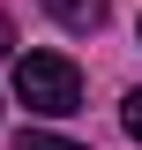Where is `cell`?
I'll return each mask as SVG.
<instances>
[{
    "instance_id": "1",
    "label": "cell",
    "mask_w": 142,
    "mask_h": 150,
    "mask_svg": "<svg viewBox=\"0 0 142 150\" xmlns=\"http://www.w3.org/2000/svg\"><path fill=\"white\" fill-rule=\"evenodd\" d=\"M15 98L30 112H45V120H67V112H82V75L60 53H22L15 60Z\"/></svg>"
},
{
    "instance_id": "2",
    "label": "cell",
    "mask_w": 142,
    "mask_h": 150,
    "mask_svg": "<svg viewBox=\"0 0 142 150\" xmlns=\"http://www.w3.org/2000/svg\"><path fill=\"white\" fill-rule=\"evenodd\" d=\"M67 30H105V0H45Z\"/></svg>"
},
{
    "instance_id": "3",
    "label": "cell",
    "mask_w": 142,
    "mask_h": 150,
    "mask_svg": "<svg viewBox=\"0 0 142 150\" xmlns=\"http://www.w3.org/2000/svg\"><path fill=\"white\" fill-rule=\"evenodd\" d=\"M15 150H82V143H67V135H53V128H22Z\"/></svg>"
},
{
    "instance_id": "4",
    "label": "cell",
    "mask_w": 142,
    "mask_h": 150,
    "mask_svg": "<svg viewBox=\"0 0 142 150\" xmlns=\"http://www.w3.org/2000/svg\"><path fill=\"white\" fill-rule=\"evenodd\" d=\"M120 120H127V135L142 143V90H127V105H120Z\"/></svg>"
},
{
    "instance_id": "5",
    "label": "cell",
    "mask_w": 142,
    "mask_h": 150,
    "mask_svg": "<svg viewBox=\"0 0 142 150\" xmlns=\"http://www.w3.org/2000/svg\"><path fill=\"white\" fill-rule=\"evenodd\" d=\"M8 53H15V23L0 15V60H8Z\"/></svg>"
}]
</instances>
